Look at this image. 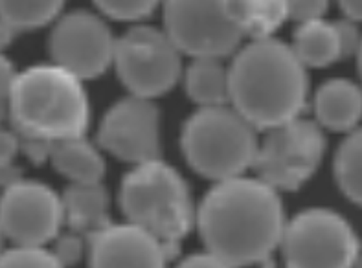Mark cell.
<instances>
[{
    "label": "cell",
    "instance_id": "6da1fadb",
    "mask_svg": "<svg viewBox=\"0 0 362 268\" xmlns=\"http://www.w3.org/2000/svg\"><path fill=\"white\" fill-rule=\"evenodd\" d=\"M195 224L208 252L241 268L263 263L280 248L287 221L278 191L262 178L241 175L208 191Z\"/></svg>",
    "mask_w": 362,
    "mask_h": 268
},
{
    "label": "cell",
    "instance_id": "7a4b0ae2",
    "mask_svg": "<svg viewBox=\"0 0 362 268\" xmlns=\"http://www.w3.org/2000/svg\"><path fill=\"white\" fill-rule=\"evenodd\" d=\"M8 118L21 147L35 162L48 158L55 141L85 136L90 122L83 81L57 64H37L15 74Z\"/></svg>",
    "mask_w": 362,
    "mask_h": 268
},
{
    "label": "cell",
    "instance_id": "3957f363",
    "mask_svg": "<svg viewBox=\"0 0 362 268\" xmlns=\"http://www.w3.org/2000/svg\"><path fill=\"white\" fill-rule=\"evenodd\" d=\"M232 105L257 131L302 116L308 103V72L289 45L274 37L250 41L228 66Z\"/></svg>",
    "mask_w": 362,
    "mask_h": 268
},
{
    "label": "cell",
    "instance_id": "277c9868",
    "mask_svg": "<svg viewBox=\"0 0 362 268\" xmlns=\"http://www.w3.org/2000/svg\"><path fill=\"white\" fill-rule=\"evenodd\" d=\"M119 204L129 223L175 250L197 217L188 184L171 165L158 158L134 165L125 175Z\"/></svg>",
    "mask_w": 362,
    "mask_h": 268
},
{
    "label": "cell",
    "instance_id": "5b68a950",
    "mask_svg": "<svg viewBox=\"0 0 362 268\" xmlns=\"http://www.w3.org/2000/svg\"><path fill=\"white\" fill-rule=\"evenodd\" d=\"M256 132L232 105L201 107L184 125V156L199 175L211 180L241 177L256 160Z\"/></svg>",
    "mask_w": 362,
    "mask_h": 268
},
{
    "label": "cell",
    "instance_id": "8992f818",
    "mask_svg": "<svg viewBox=\"0 0 362 268\" xmlns=\"http://www.w3.org/2000/svg\"><path fill=\"white\" fill-rule=\"evenodd\" d=\"M287 268H354L361 243L342 215L305 209L285 224L280 243Z\"/></svg>",
    "mask_w": 362,
    "mask_h": 268
},
{
    "label": "cell",
    "instance_id": "52a82bcc",
    "mask_svg": "<svg viewBox=\"0 0 362 268\" xmlns=\"http://www.w3.org/2000/svg\"><path fill=\"white\" fill-rule=\"evenodd\" d=\"M324 153L326 136L322 127L300 116L267 131L252 168L257 178L276 191H293L317 173Z\"/></svg>",
    "mask_w": 362,
    "mask_h": 268
},
{
    "label": "cell",
    "instance_id": "ba28073f",
    "mask_svg": "<svg viewBox=\"0 0 362 268\" xmlns=\"http://www.w3.org/2000/svg\"><path fill=\"white\" fill-rule=\"evenodd\" d=\"M112 64L131 95L153 100L180 78L182 52L164 30L138 26L116 39Z\"/></svg>",
    "mask_w": 362,
    "mask_h": 268
},
{
    "label": "cell",
    "instance_id": "9c48e42d",
    "mask_svg": "<svg viewBox=\"0 0 362 268\" xmlns=\"http://www.w3.org/2000/svg\"><path fill=\"white\" fill-rule=\"evenodd\" d=\"M164 24L175 46L193 59H223L243 42L226 0H164Z\"/></svg>",
    "mask_w": 362,
    "mask_h": 268
},
{
    "label": "cell",
    "instance_id": "30bf717a",
    "mask_svg": "<svg viewBox=\"0 0 362 268\" xmlns=\"http://www.w3.org/2000/svg\"><path fill=\"white\" fill-rule=\"evenodd\" d=\"M63 200L52 187L18 178L0 197V228L17 246H45L59 235Z\"/></svg>",
    "mask_w": 362,
    "mask_h": 268
},
{
    "label": "cell",
    "instance_id": "8fae6325",
    "mask_svg": "<svg viewBox=\"0 0 362 268\" xmlns=\"http://www.w3.org/2000/svg\"><path fill=\"white\" fill-rule=\"evenodd\" d=\"M116 39L103 18L88 11H72L57 21L50 37L54 64L81 81L98 78L115 61Z\"/></svg>",
    "mask_w": 362,
    "mask_h": 268
},
{
    "label": "cell",
    "instance_id": "7c38bea8",
    "mask_svg": "<svg viewBox=\"0 0 362 268\" xmlns=\"http://www.w3.org/2000/svg\"><path fill=\"white\" fill-rule=\"evenodd\" d=\"M100 144L110 155L133 165L158 158L160 123L153 101L129 95L112 105L101 122Z\"/></svg>",
    "mask_w": 362,
    "mask_h": 268
},
{
    "label": "cell",
    "instance_id": "4fadbf2b",
    "mask_svg": "<svg viewBox=\"0 0 362 268\" xmlns=\"http://www.w3.org/2000/svg\"><path fill=\"white\" fill-rule=\"evenodd\" d=\"M175 248L136 224H112L88 237L90 268H165Z\"/></svg>",
    "mask_w": 362,
    "mask_h": 268
},
{
    "label": "cell",
    "instance_id": "5bb4252c",
    "mask_svg": "<svg viewBox=\"0 0 362 268\" xmlns=\"http://www.w3.org/2000/svg\"><path fill=\"white\" fill-rule=\"evenodd\" d=\"M315 114L320 127L351 132L362 120V88L348 79H331L315 95Z\"/></svg>",
    "mask_w": 362,
    "mask_h": 268
},
{
    "label": "cell",
    "instance_id": "9a60e30c",
    "mask_svg": "<svg viewBox=\"0 0 362 268\" xmlns=\"http://www.w3.org/2000/svg\"><path fill=\"white\" fill-rule=\"evenodd\" d=\"M64 223L83 237H92L110 224L109 193L101 182L70 184L61 197Z\"/></svg>",
    "mask_w": 362,
    "mask_h": 268
},
{
    "label": "cell",
    "instance_id": "2e32d148",
    "mask_svg": "<svg viewBox=\"0 0 362 268\" xmlns=\"http://www.w3.org/2000/svg\"><path fill=\"white\" fill-rule=\"evenodd\" d=\"M48 160L55 171L72 184H94L105 175V162L85 136L55 141L48 147Z\"/></svg>",
    "mask_w": 362,
    "mask_h": 268
},
{
    "label": "cell",
    "instance_id": "e0dca14e",
    "mask_svg": "<svg viewBox=\"0 0 362 268\" xmlns=\"http://www.w3.org/2000/svg\"><path fill=\"white\" fill-rule=\"evenodd\" d=\"M291 48L305 69H322L342 59V48L335 23H327L324 18L300 24Z\"/></svg>",
    "mask_w": 362,
    "mask_h": 268
},
{
    "label": "cell",
    "instance_id": "ac0fdd59",
    "mask_svg": "<svg viewBox=\"0 0 362 268\" xmlns=\"http://www.w3.org/2000/svg\"><path fill=\"white\" fill-rule=\"evenodd\" d=\"M226 6L243 39L250 41L269 39L289 18L284 0H226Z\"/></svg>",
    "mask_w": 362,
    "mask_h": 268
},
{
    "label": "cell",
    "instance_id": "d6986e66",
    "mask_svg": "<svg viewBox=\"0 0 362 268\" xmlns=\"http://www.w3.org/2000/svg\"><path fill=\"white\" fill-rule=\"evenodd\" d=\"M186 92L201 107L228 105V66L216 57H195L186 69Z\"/></svg>",
    "mask_w": 362,
    "mask_h": 268
},
{
    "label": "cell",
    "instance_id": "ffe728a7",
    "mask_svg": "<svg viewBox=\"0 0 362 268\" xmlns=\"http://www.w3.org/2000/svg\"><path fill=\"white\" fill-rule=\"evenodd\" d=\"M64 0H0V24L9 32H28L52 23Z\"/></svg>",
    "mask_w": 362,
    "mask_h": 268
},
{
    "label": "cell",
    "instance_id": "44dd1931",
    "mask_svg": "<svg viewBox=\"0 0 362 268\" xmlns=\"http://www.w3.org/2000/svg\"><path fill=\"white\" fill-rule=\"evenodd\" d=\"M335 177L344 195L362 206V127L354 129L340 144L335 158Z\"/></svg>",
    "mask_w": 362,
    "mask_h": 268
},
{
    "label": "cell",
    "instance_id": "7402d4cb",
    "mask_svg": "<svg viewBox=\"0 0 362 268\" xmlns=\"http://www.w3.org/2000/svg\"><path fill=\"white\" fill-rule=\"evenodd\" d=\"M0 268H64L45 246H17L0 254Z\"/></svg>",
    "mask_w": 362,
    "mask_h": 268
},
{
    "label": "cell",
    "instance_id": "603a6c76",
    "mask_svg": "<svg viewBox=\"0 0 362 268\" xmlns=\"http://www.w3.org/2000/svg\"><path fill=\"white\" fill-rule=\"evenodd\" d=\"M98 8L116 21H138L151 15L164 0H94Z\"/></svg>",
    "mask_w": 362,
    "mask_h": 268
},
{
    "label": "cell",
    "instance_id": "cb8c5ba5",
    "mask_svg": "<svg viewBox=\"0 0 362 268\" xmlns=\"http://www.w3.org/2000/svg\"><path fill=\"white\" fill-rule=\"evenodd\" d=\"M21 147V138L15 134V131H6L0 129V186H9L21 177V168H17L15 158H17Z\"/></svg>",
    "mask_w": 362,
    "mask_h": 268
},
{
    "label": "cell",
    "instance_id": "d4e9b609",
    "mask_svg": "<svg viewBox=\"0 0 362 268\" xmlns=\"http://www.w3.org/2000/svg\"><path fill=\"white\" fill-rule=\"evenodd\" d=\"M83 250H85V237L76 232L64 233V235L55 237L54 254L61 261L64 268L72 267L81 260Z\"/></svg>",
    "mask_w": 362,
    "mask_h": 268
},
{
    "label": "cell",
    "instance_id": "484cf974",
    "mask_svg": "<svg viewBox=\"0 0 362 268\" xmlns=\"http://www.w3.org/2000/svg\"><path fill=\"white\" fill-rule=\"evenodd\" d=\"M284 2L287 8V17L300 24L324 18L329 6V0H284Z\"/></svg>",
    "mask_w": 362,
    "mask_h": 268
},
{
    "label": "cell",
    "instance_id": "4316f807",
    "mask_svg": "<svg viewBox=\"0 0 362 268\" xmlns=\"http://www.w3.org/2000/svg\"><path fill=\"white\" fill-rule=\"evenodd\" d=\"M337 32H339V39H340V48H342V59L344 57H349V55L357 54L358 48H361L362 37L358 33L357 26L351 21H337L335 23Z\"/></svg>",
    "mask_w": 362,
    "mask_h": 268
},
{
    "label": "cell",
    "instance_id": "83f0119b",
    "mask_svg": "<svg viewBox=\"0 0 362 268\" xmlns=\"http://www.w3.org/2000/svg\"><path fill=\"white\" fill-rule=\"evenodd\" d=\"M15 72L11 63L8 61L2 50H0V123L8 116V101L9 91H11V83H13Z\"/></svg>",
    "mask_w": 362,
    "mask_h": 268
},
{
    "label": "cell",
    "instance_id": "f1b7e54d",
    "mask_svg": "<svg viewBox=\"0 0 362 268\" xmlns=\"http://www.w3.org/2000/svg\"><path fill=\"white\" fill-rule=\"evenodd\" d=\"M177 268H234L230 267L226 261L214 255L211 252H202V254L189 255L188 260H184Z\"/></svg>",
    "mask_w": 362,
    "mask_h": 268
},
{
    "label": "cell",
    "instance_id": "f546056e",
    "mask_svg": "<svg viewBox=\"0 0 362 268\" xmlns=\"http://www.w3.org/2000/svg\"><path fill=\"white\" fill-rule=\"evenodd\" d=\"M340 8L344 11L346 18L351 23H361L362 21V0H339Z\"/></svg>",
    "mask_w": 362,
    "mask_h": 268
},
{
    "label": "cell",
    "instance_id": "4dcf8cb0",
    "mask_svg": "<svg viewBox=\"0 0 362 268\" xmlns=\"http://www.w3.org/2000/svg\"><path fill=\"white\" fill-rule=\"evenodd\" d=\"M357 57H358V70H361V76H362V42H361V48L357 52Z\"/></svg>",
    "mask_w": 362,
    "mask_h": 268
},
{
    "label": "cell",
    "instance_id": "1f68e13d",
    "mask_svg": "<svg viewBox=\"0 0 362 268\" xmlns=\"http://www.w3.org/2000/svg\"><path fill=\"white\" fill-rule=\"evenodd\" d=\"M354 268H362V250H361V254H358V257H357V261H355V264H354Z\"/></svg>",
    "mask_w": 362,
    "mask_h": 268
},
{
    "label": "cell",
    "instance_id": "d6a6232c",
    "mask_svg": "<svg viewBox=\"0 0 362 268\" xmlns=\"http://www.w3.org/2000/svg\"><path fill=\"white\" fill-rule=\"evenodd\" d=\"M4 239H6V237H4V232H2V228H0V254H2V252H4V250H2V241H4Z\"/></svg>",
    "mask_w": 362,
    "mask_h": 268
}]
</instances>
